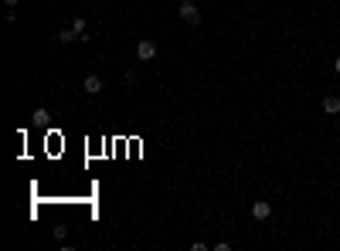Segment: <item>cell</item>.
Returning a JSON list of instances; mask_svg holds the SVG:
<instances>
[{"label":"cell","instance_id":"obj_6","mask_svg":"<svg viewBox=\"0 0 340 251\" xmlns=\"http://www.w3.org/2000/svg\"><path fill=\"white\" fill-rule=\"evenodd\" d=\"M82 89L89 92V95H95V92H102V78H99V75H89V78H85V85H82Z\"/></svg>","mask_w":340,"mask_h":251},{"label":"cell","instance_id":"obj_8","mask_svg":"<svg viewBox=\"0 0 340 251\" xmlns=\"http://www.w3.org/2000/svg\"><path fill=\"white\" fill-rule=\"evenodd\" d=\"M72 27H75V31H79V37L85 34V17H75V24H72Z\"/></svg>","mask_w":340,"mask_h":251},{"label":"cell","instance_id":"obj_11","mask_svg":"<svg viewBox=\"0 0 340 251\" xmlns=\"http://www.w3.org/2000/svg\"><path fill=\"white\" fill-rule=\"evenodd\" d=\"M337 126H340V122H337Z\"/></svg>","mask_w":340,"mask_h":251},{"label":"cell","instance_id":"obj_2","mask_svg":"<svg viewBox=\"0 0 340 251\" xmlns=\"http://www.w3.org/2000/svg\"><path fill=\"white\" fill-rule=\"evenodd\" d=\"M181 17H184L187 24H201V11L194 7L191 0H181Z\"/></svg>","mask_w":340,"mask_h":251},{"label":"cell","instance_id":"obj_1","mask_svg":"<svg viewBox=\"0 0 340 251\" xmlns=\"http://www.w3.org/2000/svg\"><path fill=\"white\" fill-rule=\"evenodd\" d=\"M136 55H140V61H153V58H157V45H153L150 37H143V41L136 45Z\"/></svg>","mask_w":340,"mask_h":251},{"label":"cell","instance_id":"obj_9","mask_svg":"<svg viewBox=\"0 0 340 251\" xmlns=\"http://www.w3.org/2000/svg\"><path fill=\"white\" fill-rule=\"evenodd\" d=\"M333 71H337V75H340V55L333 58Z\"/></svg>","mask_w":340,"mask_h":251},{"label":"cell","instance_id":"obj_10","mask_svg":"<svg viewBox=\"0 0 340 251\" xmlns=\"http://www.w3.org/2000/svg\"><path fill=\"white\" fill-rule=\"evenodd\" d=\"M4 4H7V7H17V4H21V0H4Z\"/></svg>","mask_w":340,"mask_h":251},{"label":"cell","instance_id":"obj_3","mask_svg":"<svg viewBox=\"0 0 340 251\" xmlns=\"http://www.w3.org/2000/svg\"><path fill=\"white\" fill-rule=\"evenodd\" d=\"M252 217H255V221H269V217H272V207L265 204V200H255V204H252Z\"/></svg>","mask_w":340,"mask_h":251},{"label":"cell","instance_id":"obj_7","mask_svg":"<svg viewBox=\"0 0 340 251\" xmlns=\"http://www.w3.org/2000/svg\"><path fill=\"white\" fill-rule=\"evenodd\" d=\"M31 119H34L38 126H45L48 119H51V115H48V109H34V115H31Z\"/></svg>","mask_w":340,"mask_h":251},{"label":"cell","instance_id":"obj_4","mask_svg":"<svg viewBox=\"0 0 340 251\" xmlns=\"http://www.w3.org/2000/svg\"><path fill=\"white\" fill-rule=\"evenodd\" d=\"M55 37H58V41H61V45H75V41H82L75 27H61V31H58Z\"/></svg>","mask_w":340,"mask_h":251},{"label":"cell","instance_id":"obj_5","mask_svg":"<svg viewBox=\"0 0 340 251\" xmlns=\"http://www.w3.org/2000/svg\"><path fill=\"white\" fill-rule=\"evenodd\" d=\"M323 112H327V115H337L340 112V95H327V99H323Z\"/></svg>","mask_w":340,"mask_h":251}]
</instances>
